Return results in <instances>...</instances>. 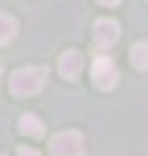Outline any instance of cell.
I'll use <instances>...</instances> for the list:
<instances>
[{
    "label": "cell",
    "instance_id": "6da1fadb",
    "mask_svg": "<svg viewBox=\"0 0 148 156\" xmlns=\"http://www.w3.org/2000/svg\"><path fill=\"white\" fill-rule=\"evenodd\" d=\"M44 83H47L44 68H18L8 81V86L16 96H34L44 89Z\"/></svg>",
    "mask_w": 148,
    "mask_h": 156
},
{
    "label": "cell",
    "instance_id": "7a4b0ae2",
    "mask_svg": "<svg viewBox=\"0 0 148 156\" xmlns=\"http://www.w3.org/2000/svg\"><path fill=\"white\" fill-rule=\"evenodd\" d=\"M52 156H86V143L78 130H62L49 140Z\"/></svg>",
    "mask_w": 148,
    "mask_h": 156
},
{
    "label": "cell",
    "instance_id": "3957f363",
    "mask_svg": "<svg viewBox=\"0 0 148 156\" xmlns=\"http://www.w3.org/2000/svg\"><path fill=\"white\" fill-rule=\"evenodd\" d=\"M91 78H93V83H96V89L101 91H109L117 86V81H120V76H117V65L109 60V57H96L91 65Z\"/></svg>",
    "mask_w": 148,
    "mask_h": 156
},
{
    "label": "cell",
    "instance_id": "277c9868",
    "mask_svg": "<svg viewBox=\"0 0 148 156\" xmlns=\"http://www.w3.org/2000/svg\"><path fill=\"white\" fill-rule=\"evenodd\" d=\"M120 39V23L115 18H99L93 23V42H96L99 50H109L117 44Z\"/></svg>",
    "mask_w": 148,
    "mask_h": 156
},
{
    "label": "cell",
    "instance_id": "5b68a950",
    "mask_svg": "<svg viewBox=\"0 0 148 156\" xmlns=\"http://www.w3.org/2000/svg\"><path fill=\"white\" fill-rule=\"evenodd\" d=\"M57 68H60V76L65 78V81H78V76H81V70H83V55L78 50L62 52Z\"/></svg>",
    "mask_w": 148,
    "mask_h": 156
},
{
    "label": "cell",
    "instance_id": "8992f818",
    "mask_svg": "<svg viewBox=\"0 0 148 156\" xmlns=\"http://www.w3.org/2000/svg\"><path fill=\"white\" fill-rule=\"evenodd\" d=\"M18 130H21L23 135H29V138H44V122L39 120L37 115H23L21 120H18Z\"/></svg>",
    "mask_w": 148,
    "mask_h": 156
},
{
    "label": "cell",
    "instance_id": "52a82bcc",
    "mask_svg": "<svg viewBox=\"0 0 148 156\" xmlns=\"http://www.w3.org/2000/svg\"><path fill=\"white\" fill-rule=\"evenodd\" d=\"M18 34V21L11 13L0 11V44H11Z\"/></svg>",
    "mask_w": 148,
    "mask_h": 156
},
{
    "label": "cell",
    "instance_id": "ba28073f",
    "mask_svg": "<svg viewBox=\"0 0 148 156\" xmlns=\"http://www.w3.org/2000/svg\"><path fill=\"white\" fill-rule=\"evenodd\" d=\"M130 60L138 70H148V42H138L130 50Z\"/></svg>",
    "mask_w": 148,
    "mask_h": 156
},
{
    "label": "cell",
    "instance_id": "9c48e42d",
    "mask_svg": "<svg viewBox=\"0 0 148 156\" xmlns=\"http://www.w3.org/2000/svg\"><path fill=\"white\" fill-rule=\"evenodd\" d=\"M18 156H39V151H37V148H26V146H21V148H18Z\"/></svg>",
    "mask_w": 148,
    "mask_h": 156
},
{
    "label": "cell",
    "instance_id": "30bf717a",
    "mask_svg": "<svg viewBox=\"0 0 148 156\" xmlns=\"http://www.w3.org/2000/svg\"><path fill=\"white\" fill-rule=\"evenodd\" d=\"M99 3H101V5H117L120 0H99Z\"/></svg>",
    "mask_w": 148,
    "mask_h": 156
},
{
    "label": "cell",
    "instance_id": "8fae6325",
    "mask_svg": "<svg viewBox=\"0 0 148 156\" xmlns=\"http://www.w3.org/2000/svg\"><path fill=\"white\" fill-rule=\"evenodd\" d=\"M0 81H3V68H0Z\"/></svg>",
    "mask_w": 148,
    "mask_h": 156
},
{
    "label": "cell",
    "instance_id": "7c38bea8",
    "mask_svg": "<svg viewBox=\"0 0 148 156\" xmlns=\"http://www.w3.org/2000/svg\"><path fill=\"white\" fill-rule=\"evenodd\" d=\"M0 156H5V154H0Z\"/></svg>",
    "mask_w": 148,
    "mask_h": 156
}]
</instances>
